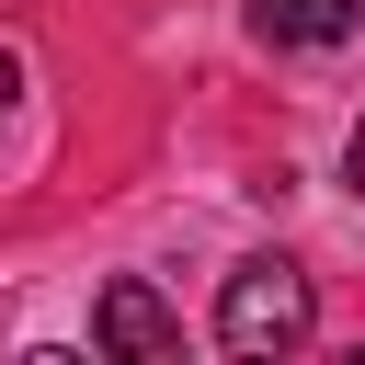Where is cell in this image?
<instances>
[{
    "instance_id": "obj_5",
    "label": "cell",
    "mask_w": 365,
    "mask_h": 365,
    "mask_svg": "<svg viewBox=\"0 0 365 365\" xmlns=\"http://www.w3.org/2000/svg\"><path fill=\"white\" fill-rule=\"evenodd\" d=\"M11 91H23V57H11V46H0V103H11Z\"/></svg>"
},
{
    "instance_id": "obj_2",
    "label": "cell",
    "mask_w": 365,
    "mask_h": 365,
    "mask_svg": "<svg viewBox=\"0 0 365 365\" xmlns=\"http://www.w3.org/2000/svg\"><path fill=\"white\" fill-rule=\"evenodd\" d=\"M91 342H103V354H125V365H171V354H182V319H171L137 274H114V285H103V308H91Z\"/></svg>"
},
{
    "instance_id": "obj_4",
    "label": "cell",
    "mask_w": 365,
    "mask_h": 365,
    "mask_svg": "<svg viewBox=\"0 0 365 365\" xmlns=\"http://www.w3.org/2000/svg\"><path fill=\"white\" fill-rule=\"evenodd\" d=\"M342 171H354V194H365V114H354V148H342Z\"/></svg>"
},
{
    "instance_id": "obj_1",
    "label": "cell",
    "mask_w": 365,
    "mask_h": 365,
    "mask_svg": "<svg viewBox=\"0 0 365 365\" xmlns=\"http://www.w3.org/2000/svg\"><path fill=\"white\" fill-rule=\"evenodd\" d=\"M308 331H319V297H308L297 262H240L228 274V297H217V342L228 354H297Z\"/></svg>"
},
{
    "instance_id": "obj_3",
    "label": "cell",
    "mask_w": 365,
    "mask_h": 365,
    "mask_svg": "<svg viewBox=\"0 0 365 365\" xmlns=\"http://www.w3.org/2000/svg\"><path fill=\"white\" fill-rule=\"evenodd\" d=\"M354 23H365V0H251L262 46H342Z\"/></svg>"
}]
</instances>
